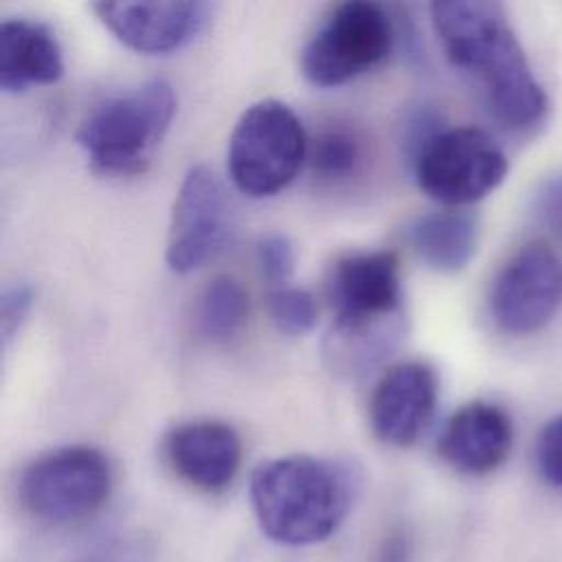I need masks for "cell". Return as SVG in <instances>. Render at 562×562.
<instances>
[{
    "instance_id": "1",
    "label": "cell",
    "mask_w": 562,
    "mask_h": 562,
    "mask_svg": "<svg viewBox=\"0 0 562 562\" xmlns=\"http://www.w3.org/2000/svg\"><path fill=\"white\" fill-rule=\"evenodd\" d=\"M430 15L450 64L479 88L501 125L522 132L544 119V90L501 4L441 0L430 4Z\"/></svg>"
},
{
    "instance_id": "2",
    "label": "cell",
    "mask_w": 562,
    "mask_h": 562,
    "mask_svg": "<svg viewBox=\"0 0 562 562\" xmlns=\"http://www.w3.org/2000/svg\"><path fill=\"white\" fill-rule=\"evenodd\" d=\"M358 490L360 476L351 463L292 454L266 461L252 472L250 505L270 540L305 547L338 531Z\"/></svg>"
},
{
    "instance_id": "3",
    "label": "cell",
    "mask_w": 562,
    "mask_h": 562,
    "mask_svg": "<svg viewBox=\"0 0 562 562\" xmlns=\"http://www.w3.org/2000/svg\"><path fill=\"white\" fill-rule=\"evenodd\" d=\"M327 299L336 314L327 345L331 367L362 373L395 347L402 334V285L393 252L340 257L327 277Z\"/></svg>"
},
{
    "instance_id": "4",
    "label": "cell",
    "mask_w": 562,
    "mask_h": 562,
    "mask_svg": "<svg viewBox=\"0 0 562 562\" xmlns=\"http://www.w3.org/2000/svg\"><path fill=\"white\" fill-rule=\"evenodd\" d=\"M176 94L165 79L101 101L79 125L77 143L99 171L138 173L167 134Z\"/></svg>"
},
{
    "instance_id": "5",
    "label": "cell",
    "mask_w": 562,
    "mask_h": 562,
    "mask_svg": "<svg viewBox=\"0 0 562 562\" xmlns=\"http://www.w3.org/2000/svg\"><path fill=\"white\" fill-rule=\"evenodd\" d=\"M307 156V138L299 116L277 99L252 103L228 138V173L250 198H268L285 189Z\"/></svg>"
},
{
    "instance_id": "6",
    "label": "cell",
    "mask_w": 562,
    "mask_h": 562,
    "mask_svg": "<svg viewBox=\"0 0 562 562\" xmlns=\"http://www.w3.org/2000/svg\"><path fill=\"white\" fill-rule=\"evenodd\" d=\"M112 465L88 446H66L35 459L20 479V501L40 520L64 525L90 518L110 498Z\"/></svg>"
},
{
    "instance_id": "7",
    "label": "cell",
    "mask_w": 562,
    "mask_h": 562,
    "mask_svg": "<svg viewBox=\"0 0 562 562\" xmlns=\"http://www.w3.org/2000/svg\"><path fill=\"white\" fill-rule=\"evenodd\" d=\"M391 44L393 26L380 4L342 2L305 44L301 68L314 86H340L382 64Z\"/></svg>"
},
{
    "instance_id": "8",
    "label": "cell",
    "mask_w": 562,
    "mask_h": 562,
    "mask_svg": "<svg viewBox=\"0 0 562 562\" xmlns=\"http://www.w3.org/2000/svg\"><path fill=\"white\" fill-rule=\"evenodd\" d=\"M507 173L503 149L476 127H448L432 134L415 156L419 189L448 206L481 200Z\"/></svg>"
},
{
    "instance_id": "9",
    "label": "cell",
    "mask_w": 562,
    "mask_h": 562,
    "mask_svg": "<svg viewBox=\"0 0 562 562\" xmlns=\"http://www.w3.org/2000/svg\"><path fill=\"white\" fill-rule=\"evenodd\" d=\"M562 305V259L542 239L518 248L496 272L490 292L494 323L514 336L542 329Z\"/></svg>"
},
{
    "instance_id": "10",
    "label": "cell",
    "mask_w": 562,
    "mask_h": 562,
    "mask_svg": "<svg viewBox=\"0 0 562 562\" xmlns=\"http://www.w3.org/2000/svg\"><path fill=\"white\" fill-rule=\"evenodd\" d=\"M231 204L217 176L193 165L178 189L165 259L173 272H191L213 259L231 237Z\"/></svg>"
},
{
    "instance_id": "11",
    "label": "cell",
    "mask_w": 562,
    "mask_h": 562,
    "mask_svg": "<svg viewBox=\"0 0 562 562\" xmlns=\"http://www.w3.org/2000/svg\"><path fill=\"white\" fill-rule=\"evenodd\" d=\"M437 404V375L424 362H404L389 369L375 384L369 400L373 432L391 446L415 443Z\"/></svg>"
},
{
    "instance_id": "12",
    "label": "cell",
    "mask_w": 562,
    "mask_h": 562,
    "mask_svg": "<svg viewBox=\"0 0 562 562\" xmlns=\"http://www.w3.org/2000/svg\"><path fill=\"white\" fill-rule=\"evenodd\" d=\"M94 11L116 40L147 55L180 48L211 15L206 2H99Z\"/></svg>"
},
{
    "instance_id": "13",
    "label": "cell",
    "mask_w": 562,
    "mask_h": 562,
    "mask_svg": "<svg viewBox=\"0 0 562 562\" xmlns=\"http://www.w3.org/2000/svg\"><path fill=\"white\" fill-rule=\"evenodd\" d=\"M165 454L182 481L204 492H220L239 470L241 439L228 424L189 422L167 435Z\"/></svg>"
},
{
    "instance_id": "14",
    "label": "cell",
    "mask_w": 562,
    "mask_h": 562,
    "mask_svg": "<svg viewBox=\"0 0 562 562\" xmlns=\"http://www.w3.org/2000/svg\"><path fill=\"white\" fill-rule=\"evenodd\" d=\"M514 426L509 415L490 402L461 406L443 426L437 452L461 474H487L509 454Z\"/></svg>"
},
{
    "instance_id": "15",
    "label": "cell",
    "mask_w": 562,
    "mask_h": 562,
    "mask_svg": "<svg viewBox=\"0 0 562 562\" xmlns=\"http://www.w3.org/2000/svg\"><path fill=\"white\" fill-rule=\"evenodd\" d=\"M61 72V48L48 26L20 18L0 24V86L4 90L48 86Z\"/></svg>"
},
{
    "instance_id": "16",
    "label": "cell",
    "mask_w": 562,
    "mask_h": 562,
    "mask_svg": "<svg viewBox=\"0 0 562 562\" xmlns=\"http://www.w3.org/2000/svg\"><path fill=\"white\" fill-rule=\"evenodd\" d=\"M408 237L428 268L459 272L476 250L479 222L468 211H432L415 220Z\"/></svg>"
},
{
    "instance_id": "17",
    "label": "cell",
    "mask_w": 562,
    "mask_h": 562,
    "mask_svg": "<svg viewBox=\"0 0 562 562\" xmlns=\"http://www.w3.org/2000/svg\"><path fill=\"white\" fill-rule=\"evenodd\" d=\"M248 316V294L233 277H215L202 290L195 305V323L209 340L235 336Z\"/></svg>"
},
{
    "instance_id": "18",
    "label": "cell",
    "mask_w": 562,
    "mask_h": 562,
    "mask_svg": "<svg viewBox=\"0 0 562 562\" xmlns=\"http://www.w3.org/2000/svg\"><path fill=\"white\" fill-rule=\"evenodd\" d=\"M268 312L274 327L288 336H305L318 321L314 296L301 288H277L270 294Z\"/></svg>"
},
{
    "instance_id": "19",
    "label": "cell",
    "mask_w": 562,
    "mask_h": 562,
    "mask_svg": "<svg viewBox=\"0 0 562 562\" xmlns=\"http://www.w3.org/2000/svg\"><path fill=\"white\" fill-rule=\"evenodd\" d=\"M360 162V143L347 130H327L318 136L312 154V167L323 178H342L356 171Z\"/></svg>"
},
{
    "instance_id": "20",
    "label": "cell",
    "mask_w": 562,
    "mask_h": 562,
    "mask_svg": "<svg viewBox=\"0 0 562 562\" xmlns=\"http://www.w3.org/2000/svg\"><path fill=\"white\" fill-rule=\"evenodd\" d=\"M257 263L261 274L283 288V283L290 279L294 270V248L292 241L281 233H270L259 239L257 244Z\"/></svg>"
},
{
    "instance_id": "21",
    "label": "cell",
    "mask_w": 562,
    "mask_h": 562,
    "mask_svg": "<svg viewBox=\"0 0 562 562\" xmlns=\"http://www.w3.org/2000/svg\"><path fill=\"white\" fill-rule=\"evenodd\" d=\"M536 463L542 479L562 490V413L542 426L536 439Z\"/></svg>"
},
{
    "instance_id": "22",
    "label": "cell",
    "mask_w": 562,
    "mask_h": 562,
    "mask_svg": "<svg viewBox=\"0 0 562 562\" xmlns=\"http://www.w3.org/2000/svg\"><path fill=\"white\" fill-rule=\"evenodd\" d=\"M536 222L558 241H562V173L540 182L533 195Z\"/></svg>"
},
{
    "instance_id": "23",
    "label": "cell",
    "mask_w": 562,
    "mask_h": 562,
    "mask_svg": "<svg viewBox=\"0 0 562 562\" xmlns=\"http://www.w3.org/2000/svg\"><path fill=\"white\" fill-rule=\"evenodd\" d=\"M33 305V288L26 281H18L9 288H4L2 299H0V331H2V342L7 345L22 323L26 321L29 312Z\"/></svg>"
},
{
    "instance_id": "24",
    "label": "cell",
    "mask_w": 562,
    "mask_h": 562,
    "mask_svg": "<svg viewBox=\"0 0 562 562\" xmlns=\"http://www.w3.org/2000/svg\"><path fill=\"white\" fill-rule=\"evenodd\" d=\"M413 553V547L404 533H391L380 549L378 560L380 562H408Z\"/></svg>"
}]
</instances>
